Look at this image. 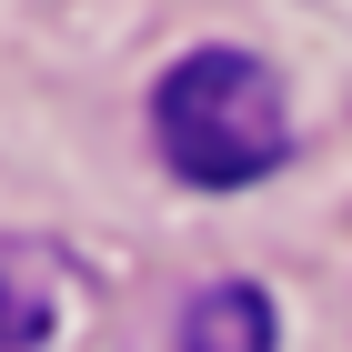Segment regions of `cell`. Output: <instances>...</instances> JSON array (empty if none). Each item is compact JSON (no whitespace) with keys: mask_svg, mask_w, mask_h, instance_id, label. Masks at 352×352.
<instances>
[{"mask_svg":"<svg viewBox=\"0 0 352 352\" xmlns=\"http://www.w3.org/2000/svg\"><path fill=\"white\" fill-rule=\"evenodd\" d=\"M60 322V262L41 242H0V352H41Z\"/></svg>","mask_w":352,"mask_h":352,"instance_id":"3957f363","label":"cell"},{"mask_svg":"<svg viewBox=\"0 0 352 352\" xmlns=\"http://www.w3.org/2000/svg\"><path fill=\"white\" fill-rule=\"evenodd\" d=\"M151 151L191 191H252L292 162V101L282 71L232 41H201L151 81Z\"/></svg>","mask_w":352,"mask_h":352,"instance_id":"6da1fadb","label":"cell"},{"mask_svg":"<svg viewBox=\"0 0 352 352\" xmlns=\"http://www.w3.org/2000/svg\"><path fill=\"white\" fill-rule=\"evenodd\" d=\"M171 352H282V312L262 282H201L171 322Z\"/></svg>","mask_w":352,"mask_h":352,"instance_id":"7a4b0ae2","label":"cell"}]
</instances>
